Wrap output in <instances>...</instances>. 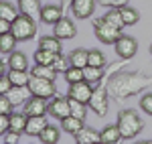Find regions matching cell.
Segmentation results:
<instances>
[{"label":"cell","instance_id":"1","mask_svg":"<svg viewBox=\"0 0 152 144\" xmlns=\"http://www.w3.org/2000/svg\"><path fill=\"white\" fill-rule=\"evenodd\" d=\"M150 83H152V75L118 67V71H114L107 77V83L105 85H107V91H110L112 97H116V99H128V97L138 96L140 91H144Z\"/></svg>","mask_w":152,"mask_h":144},{"label":"cell","instance_id":"2","mask_svg":"<svg viewBox=\"0 0 152 144\" xmlns=\"http://www.w3.org/2000/svg\"><path fill=\"white\" fill-rule=\"evenodd\" d=\"M118 128L122 132V140H134L144 130V122L138 116V112L132 108H126L118 114Z\"/></svg>","mask_w":152,"mask_h":144},{"label":"cell","instance_id":"3","mask_svg":"<svg viewBox=\"0 0 152 144\" xmlns=\"http://www.w3.org/2000/svg\"><path fill=\"white\" fill-rule=\"evenodd\" d=\"M10 33L16 37L18 41H31V39L37 35V20H35V16L20 12V14L12 20Z\"/></svg>","mask_w":152,"mask_h":144},{"label":"cell","instance_id":"4","mask_svg":"<svg viewBox=\"0 0 152 144\" xmlns=\"http://www.w3.org/2000/svg\"><path fill=\"white\" fill-rule=\"evenodd\" d=\"M110 91H107V85L105 83H95L94 85V94H91V99H89V108L94 114H97L99 118H104L110 110Z\"/></svg>","mask_w":152,"mask_h":144},{"label":"cell","instance_id":"5","mask_svg":"<svg viewBox=\"0 0 152 144\" xmlns=\"http://www.w3.org/2000/svg\"><path fill=\"white\" fill-rule=\"evenodd\" d=\"M94 33H95V39L104 45H114L122 35V31L118 26H114L112 23H107L104 16L94 20Z\"/></svg>","mask_w":152,"mask_h":144},{"label":"cell","instance_id":"6","mask_svg":"<svg viewBox=\"0 0 152 144\" xmlns=\"http://www.w3.org/2000/svg\"><path fill=\"white\" fill-rule=\"evenodd\" d=\"M28 89L31 94L37 97H43V99H51L53 96H57V85L53 79H45V77H31L28 81Z\"/></svg>","mask_w":152,"mask_h":144},{"label":"cell","instance_id":"7","mask_svg":"<svg viewBox=\"0 0 152 144\" xmlns=\"http://www.w3.org/2000/svg\"><path fill=\"white\" fill-rule=\"evenodd\" d=\"M114 47H116V55L120 59L128 61L132 57H136V53H138V41L130 35H120V39L114 43Z\"/></svg>","mask_w":152,"mask_h":144},{"label":"cell","instance_id":"8","mask_svg":"<svg viewBox=\"0 0 152 144\" xmlns=\"http://www.w3.org/2000/svg\"><path fill=\"white\" fill-rule=\"evenodd\" d=\"M49 114L57 120H63L71 114V106H69V96H53L49 102Z\"/></svg>","mask_w":152,"mask_h":144},{"label":"cell","instance_id":"9","mask_svg":"<svg viewBox=\"0 0 152 144\" xmlns=\"http://www.w3.org/2000/svg\"><path fill=\"white\" fill-rule=\"evenodd\" d=\"M91 94H94V85L89 83V81H77V83H71L69 85V91H67V96L75 97V99H79L83 104H87L89 106V99H91Z\"/></svg>","mask_w":152,"mask_h":144},{"label":"cell","instance_id":"10","mask_svg":"<svg viewBox=\"0 0 152 144\" xmlns=\"http://www.w3.org/2000/svg\"><path fill=\"white\" fill-rule=\"evenodd\" d=\"M95 4H97V0H73L69 6L77 20H85L95 12Z\"/></svg>","mask_w":152,"mask_h":144},{"label":"cell","instance_id":"11","mask_svg":"<svg viewBox=\"0 0 152 144\" xmlns=\"http://www.w3.org/2000/svg\"><path fill=\"white\" fill-rule=\"evenodd\" d=\"M53 35L59 37L61 41H69V39H75V35H77V26H75V23L71 20V18H61V20H57V23L53 24Z\"/></svg>","mask_w":152,"mask_h":144},{"label":"cell","instance_id":"12","mask_svg":"<svg viewBox=\"0 0 152 144\" xmlns=\"http://www.w3.org/2000/svg\"><path fill=\"white\" fill-rule=\"evenodd\" d=\"M23 112L26 116H45V114H49V102L43 97L31 96L23 106Z\"/></svg>","mask_w":152,"mask_h":144},{"label":"cell","instance_id":"13","mask_svg":"<svg viewBox=\"0 0 152 144\" xmlns=\"http://www.w3.org/2000/svg\"><path fill=\"white\" fill-rule=\"evenodd\" d=\"M39 18L45 24H55L57 20L63 18V6L61 4H43V8L39 12Z\"/></svg>","mask_w":152,"mask_h":144},{"label":"cell","instance_id":"14","mask_svg":"<svg viewBox=\"0 0 152 144\" xmlns=\"http://www.w3.org/2000/svg\"><path fill=\"white\" fill-rule=\"evenodd\" d=\"M8 99H10V104L14 108H18V106H24L26 104V99L33 96L31 94V89H28V85H12L10 91L6 94Z\"/></svg>","mask_w":152,"mask_h":144},{"label":"cell","instance_id":"15","mask_svg":"<svg viewBox=\"0 0 152 144\" xmlns=\"http://www.w3.org/2000/svg\"><path fill=\"white\" fill-rule=\"evenodd\" d=\"M73 138L77 144H95V142H102V132H97L95 128H89V126H83Z\"/></svg>","mask_w":152,"mask_h":144},{"label":"cell","instance_id":"16","mask_svg":"<svg viewBox=\"0 0 152 144\" xmlns=\"http://www.w3.org/2000/svg\"><path fill=\"white\" fill-rule=\"evenodd\" d=\"M49 124L47 120V114L45 116H28V122H26V130L24 134H28V136H37L39 138V134L45 130V126Z\"/></svg>","mask_w":152,"mask_h":144},{"label":"cell","instance_id":"17","mask_svg":"<svg viewBox=\"0 0 152 144\" xmlns=\"http://www.w3.org/2000/svg\"><path fill=\"white\" fill-rule=\"evenodd\" d=\"M83 126H85V120L77 118V116H71V114L67 116V118H63V120H61V130H63V132H67V134H71V136H75Z\"/></svg>","mask_w":152,"mask_h":144},{"label":"cell","instance_id":"18","mask_svg":"<svg viewBox=\"0 0 152 144\" xmlns=\"http://www.w3.org/2000/svg\"><path fill=\"white\" fill-rule=\"evenodd\" d=\"M10 120V132H16V134H24L26 130V122H28V116L24 112H12L8 116Z\"/></svg>","mask_w":152,"mask_h":144},{"label":"cell","instance_id":"19","mask_svg":"<svg viewBox=\"0 0 152 144\" xmlns=\"http://www.w3.org/2000/svg\"><path fill=\"white\" fill-rule=\"evenodd\" d=\"M69 63L73 65V67H87V63H89V51L87 49H83V47H79V49H73L69 53Z\"/></svg>","mask_w":152,"mask_h":144},{"label":"cell","instance_id":"20","mask_svg":"<svg viewBox=\"0 0 152 144\" xmlns=\"http://www.w3.org/2000/svg\"><path fill=\"white\" fill-rule=\"evenodd\" d=\"M39 47L41 49H47L51 53H63V45H61V39L59 37H51V35H45L39 39Z\"/></svg>","mask_w":152,"mask_h":144},{"label":"cell","instance_id":"21","mask_svg":"<svg viewBox=\"0 0 152 144\" xmlns=\"http://www.w3.org/2000/svg\"><path fill=\"white\" fill-rule=\"evenodd\" d=\"M122 140V132L118 128V124H110L102 130V142L104 144H118Z\"/></svg>","mask_w":152,"mask_h":144},{"label":"cell","instance_id":"22","mask_svg":"<svg viewBox=\"0 0 152 144\" xmlns=\"http://www.w3.org/2000/svg\"><path fill=\"white\" fill-rule=\"evenodd\" d=\"M104 75H105V69H104V67H94V65L83 67V79H85V81H89L91 85L99 83V81L104 79Z\"/></svg>","mask_w":152,"mask_h":144},{"label":"cell","instance_id":"23","mask_svg":"<svg viewBox=\"0 0 152 144\" xmlns=\"http://www.w3.org/2000/svg\"><path fill=\"white\" fill-rule=\"evenodd\" d=\"M59 138H61V130H59L57 126H51V124H47L45 130L39 134V140L43 144H57Z\"/></svg>","mask_w":152,"mask_h":144},{"label":"cell","instance_id":"24","mask_svg":"<svg viewBox=\"0 0 152 144\" xmlns=\"http://www.w3.org/2000/svg\"><path fill=\"white\" fill-rule=\"evenodd\" d=\"M8 79L12 81V85H28V81H31V73H28V69H8Z\"/></svg>","mask_w":152,"mask_h":144},{"label":"cell","instance_id":"25","mask_svg":"<svg viewBox=\"0 0 152 144\" xmlns=\"http://www.w3.org/2000/svg\"><path fill=\"white\" fill-rule=\"evenodd\" d=\"M8 69H28V59L23 51H12L8 55Z\"/></svg>","mask_w":152,"mask_h":144},{"label":"cell","instance_id":"26","mask_svg":"<svg viewBox=\"0 0 152 144\" xmlns=\"http://www.w3.org/2000/svg\"><path fill=\"white\" fill-rule=\"evenodd\" d=\"M18 14H20V8L16 4H12L8 0H0V18H6V20L12 23Z\"/></svg>","mask_w":152,"mask_h":144},{"label":"cell","instance_id":"27","mask_svg":"<svg viewBox=\"0 0 152 144\" xmlns=\"http://www.w3.org/2000/svg\"><path fill=\"white\" fill-rule=\"evenodd\" d=\"M16 43H18V39L12 35V33L0 35V53L2 55H10L12 51H16Z\"/></svg>","mask_w":152,"mask_h":144},{"label":"cell","instance_id":"28","mask_svg":"<svg viewBox=\"0 0 152 144\" xmlns=\"http://www.w3.org/2000/svg\"><path fill=\"white\" fill-rule=\"evenodd\" d=\"M18 2V8L24 14H31V16H37L41 8H43V2L41 0H16Z\"/></svg>","mask_w":152,"mask_h":144},{"label":"cell","instance_id":"29","mask_svg":"<svg viewBox=\"0 0 152 144\" xmlns=\"http://www.w3.org/2000/svg\"><path fill=\"white\" fill-rule=\"evenodd\" d=\"M31 75H35V77H45V79H53V81H55L57 69H55L53 65H39V63H35V67L31 69Z\"/></svg>","mask_w":152,"mask_h":144},{"label":"cell","instance_id":"30","mask_svg":"<svg viewBox=\"0 0 152 144\" xmlns=\"http://www.w3.org/2000/svg\"><path fill=\"white\" fill-rule=\"evenodd\" d=\"M120 12H122V18H124L126 26H134V24L140 20V12L136 10L134 6H130V4L122 6V8H120Z\"/></svg>","mask_w":152,"mask_h":144},{"label":"cell","instance_id":"31","mask_svg":"<svg viewBox=\"0 0 152 144\" xmlns=\"http://www.w3.org/2000/svg\"><path fill=\"white\" fill-rule=\"evenodd\" d=\"M69 106H71V116H77L81 120L87 118V104H83V102H79V99L69 96Z\"/></svg>","mask_w":152,"mask_h":144},{"label":"cell","instance_id":"32","mask_svg":"<svg viewBox=\"0 0 152 144\" xmlns=\"http://www.w3.org/2000/svg\"><path fill=\"white\" fill-rule=\"evenodd\" d=\"M104 18L107 20V23H112L114 26H118L120 31L126 26V23H124V18H122V12H120V8H110V10L104 14Z\"/></svg>","mask_w":152,"mask_h":144},{"label":"cell","instance_id":"33","mask_svg":"<svg viewBox=\"0 0 152 144\" xmlns=\"http://www.w3.org/2000/svg\"><path fill=\"white\" fill-rule=\"evenodd\" d=\"M55 55H57V53H51V51H47V49L39 47L35 51V63H39V65H51L53 59H55Z\"/></svg>","mask_w":152,"mask_h":144},{"label":"cell","instance_id":"34","mask_svg":"<svg viewBox=\"0 0 152 144\" xmlns=\"http://www.w3.org/2000/svg\"><path fill=\"white\" fill-rule=\"evenodd\" d=\"M51 65H53V67L57 69V73H65V71H67V69L71 67V63H69V55H63V53H57Z\"/></svg>","mask_w":152,"mask_h":144},{"label":"cell","instance_id":"35","mask_svg":"<svg viewBox=\"0 0 152 144\" xmlns=\"http://www.w3.org/2000/svg\"><path fill=\"white\" fill-rule=\"evenodd\" d=\"M63 77H65V81H67L69 85L77 83V81H83V69L81 67H73V65H71L69 69L63 73Z\"/></svg>","mask_w":152,"mask_h":144},{"label":"cell","instance_id":"36","mask_svg":"<svg viewBox=\"0 0 152 144\" xmlns=\"http://www.w3.org/2000/svg\"><path fill=\"white\" fill-rule=\"evenodd\" d=\"M87 65H94V67H105V55L99 49H89V63Z\"/></svg>","mask_w":152,"mask_h":144},{"label":"cell","instance_id":"37","mask_svg":"<svg viewBox=\"0 0 152 144\" xmlns=\"http://www.w3.org/2000/svg\"><path fill=\"white\" fill-rule=\"evenodd\" d=\"M140 110L144 114L152 116V91H148V94H144L140 97Z\"/></svg>","mask_w":152,"mask_h":144},{"label":"cell","instance_id":"38","mask_svg":"<svg viewBox=\"0 0 152 144\" xmlns=\"http://www.w3.org/2000/svg\"><path fill=\"white\" fill-rule=\"evenodd\" d=\"M12 112H14V106L10 104V99L6 94H0V114H6V116H10Z\"/></svg>","mask_w":152,"mask_h":144},{"label":"cell","instance_id":"39","mask_svg":"<svg viewBox=\"0 0 152 144\" xmlns=\"http://www.w3.org/2000/svg\"><path fill=\"white\" fill-rule=\"evenodd\" d=\"M97 2H99V6H105V8H122L130 4V0H97Z\"/></svg>","mask_w":152,"mask_h":144},{"label":"cell","instance_id":"40","mask_svg":"<svg viewBox=\"0 0 152 144\" xmlns=\"http://www.w3.org/2000/svg\"><path fill=\"white\" fill-rule=\"evenodd\" d=\"M12 87V81L8 79V75H0V94H8Z\"/></svg>","mask_w":152,"mask_h":144},{"label":"cell","instance_id":"41","mask_svg":"<svg viewBox=\"0 0 152 144\" xmlns=\"http://www.w3.org/2000/svg\"><path fill=\"white\" fill-rule=\"evenodd\" d=\"M8 130H10V120H8V116H6V114H0V136L6 134Z\"/></svg>","mask_w":152,"mask_h":144},{"label":"cell","instance_id":"42","mask_svg":"<svg viewBox=\"0 0 152 144\" xmlns=\"http://www.w3.org/2000/svg\"><path fill=\"white\" fill-rule=\"evenodd\" d=\"M18 140H20V134L10 132V130H8V132L4 134V142H6V144H16Z\"/></svg>","mask_w":152,"mask_h":144},{"label":"cell","instance_id":"43","mask_svg":"<svg viewBox=\"0 0 152 144\" xmlns=\"http://www.w3.org/2000/svg\"><path fill=\"white\" fill-rule=\"evenodd\" d=\"M12 29V23L10 20H6V18H0V35H4V33H10Z\"/></svg>","mask_w":152,"mask_h":144},{"label":"cell","instance_id":"44","mask_svg":"<svg viewBox=\"0 0 152 144\" xmlns=\"http://www.w3.org/2000/svg\"><path fill=\"white\" fill-rule=\"evenodd\" d=\"M6 67H8V61L0 59V75H6V73H8V71H6Z\"/></svg>","mask_w":152,"mask_h":144},{"label":"cell","instance_id":"45","mask_svg":"<svg viewBox=\"0 0 152 144\" xmlns=\"http://www.w3.org/2000/svg\"><path fill=\"white\" fill-rule=\"evenodd\" d=\"M73 0H61V4H71Z\"/></svg>","mask_w":152,"mask_h":144},{"label":"cell","instance_id":"46","mask_svg":"<svg viewBox=\"0 0 152 144\" xmlns=\"http://www.w3.org/2000/svg\"><path fill=\"white\" fill-rule=\"evenodd\" d=\"M150 53H152V45H150Z\"/></svg>","mask_w":152,"mask_h":144}]
</instances>
